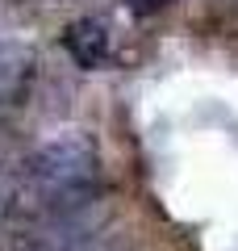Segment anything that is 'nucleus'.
<instances>
[{
    "instance_id": "f257e3e1",
    "label": "nucleus",
    "mask_w": 238,
    "mask_h": 251,
    "mask_svg": "<svg viewBox=\"0 0 238 251\" xmlns=\"http://www.w3.org/2000/svg\"><path fill=\"white\" fill-rule=\"evenodd\" d=\"M63 46H67V54L79 67H100V63L109 59V34H105V25L92 21V17L71 21L67 34H63Z\"/></svg>"
},
{
    "instance_id": "f03ea898",
    "label": "nucleus",
    "mask_w": 238,
    "mask_h": 251,
    "mask_svg": "<svg viewBox=\"0 0 238 251\" xmlns=\"http://www.w3.org/2000/svg\"><path fill=\"white\" fill-rule=\"evenodd\" d=\"M163 4H167V0H142V4H138V13H146V9H163Z\"/></svg>"
},
{
    "instance_id": "7ed1b4c3",
    "label": "nucleus",
    "mask_w": 238,
    "mask_h": 251,
    "mask_svg": "<svg viewBox=\"0 0 238 251\" xmlns=\"http://www.w3.org/2000/svg\"><path fill=\"white\" fill-rule=\"evenodd\" d=\"M217 4L221 9H238V0H217Z\"/></svg>"
}]
</instances>
